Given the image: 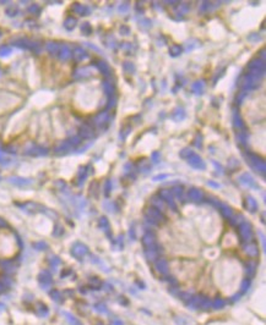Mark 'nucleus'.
Listing matches in <instances>:
<instances>
[{
    "instance_id": "nucleus-1",
    "label": "nucleus",
    "mask_w": 266,
    "mask_h": 325,
    "mask_svg": "<svg viewBox=\"0 0 266 325\" xmlns=\"http://www.w3.org/2000/svg\"><path fill=\"white\" fill-rule=\"evenodd\" d=\"M0 226H5V221H3L2 219H0Z\"/></svg>"
}]
</instances>
